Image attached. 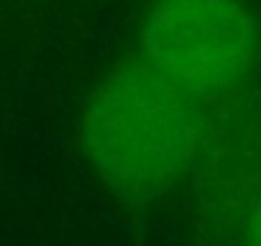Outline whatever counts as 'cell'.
Segmentation results:
<instances>
[{"label": "cell", "mask_w": 261, "mask_h": 246, "mask_svg": "<svg viewBox=\"0 0 261 246\" xmlns=\"http://www.w3.org/2000/svg\"><path fill=\"white\" fill-rule=\"evenodd\" d=\"M134 54L205 108L253 82L261 21L248 0H149Z\"/></svg>", "instance_id": "7a4b0ae2"}, {"label": "cell", "mask_w": 261, "mask_h": 246, "mask_svg": "<svg viewBox=\"0 0 261 246\" xmlns=\"http://www.w3.org/2000/svg\"><path fill=\"white\" fill-rule=\"evenodd\" d=\"M241 246H261V198L256 200L246 226H243V241Z\"/></svg>", "instance_id": "3957f363"}, {"label": "cell", "mask_w": 261, "mask_h": 246, "mask_svg": "<svg viewBox=\"0 0 261 246\" xmlns=\"http://www.w3.org/2000/svg\"><path fill=\"white\" fill-rule=\"evenodd\" d=\"M205 108L141 57L113 64L90 90L80 141L95 175L125 200H151L192 164Z\"/></svg>", "instance_id": "6da1fadb"}]
</instances>
